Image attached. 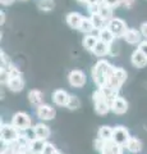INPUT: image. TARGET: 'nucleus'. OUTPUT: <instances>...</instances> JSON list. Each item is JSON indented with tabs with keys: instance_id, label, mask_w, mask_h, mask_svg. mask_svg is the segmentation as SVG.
<instances>
[{
	"instance_id": "nucleus-42",
	"label": "nucleus",
	"mask_w": 147,
	"mask_h": 154,
	"mask_svg": "<svg viewBox=\"0 0 147 154\" xmlns=\"http://www.w3.org/2000/svg\"><path fill=\"white\" fill-rule=\"evenodd\" d=\"M54 154H64V153H63V152H60V150H56Z\"/></svg>"
},
{
	"instance_id": "nucleus-32",
	"label": "nucleus",
	"mask_w": 147,
	"mask_h": 154,
	"mask_svg": "<svg viewBox=\"0 0 147 154\" xmlns=\"http://www.w3.org/2000/svg\"><path fill=\"white\" fill-rule=\"evenodd\" d=\"M58 149H56V146L54 145L53 143L50 141H46L45 144V148H44V152H42V154H54Z\"/></svg>"
},
{
	"instance_id": "nucleus-16",
	"label": "nucleus",
	"mask_w": 147,
	"mask_h": 154,
	"mask_svg": "<svg viewBox=\"0 0 147 154\" xmlns=\"http://www.w3.org/2000/svg\"><path fill=\"white\" fill-rule=\"evenodd\" d=\"M7 88L13 91V93H19L25 89V80L22 76H16V77H9L8 82H7Z\"/></svg>"
},
{
	"instance_id": "nucleus-2",
	"label": "nucleus",
	"mask_w": 147,
	"mask_h": 154,
	"mask_svg": "<svg viewBox=\"0 0 147 154\" xmlns=\"http://www.w3.org/2000/svg\"><path fill=\"white\" fill-rule=\"evenodd\" d=\"M92 102H93V109L96 114L98 116H106L109 112H111L110 103L111 100L102 93L101 89H96L92 94Z\"/></svg>"
},
{
	"instance_id": "nucleus-41",
	"label": "nucleus",
	"mask_w": 147,
	"mask_h": 154,
	"mask_svg": "<svg viewBox=\"0 0 147 154\" xmlns=\"http://www.w3.org/2000/svg\"><path fill=\"white\" fill-rule=\"evenodd\" d=\"M75 2H77L78 4H81V5H87V0H75Z\"/></svg>"
},
{
	"instance_id": "nucleus-8",
	"label": "nucleus",
	"mask_w": 147,
	"mask_h": 154,
	"mask_svg": "<svg viewBox=\"0 0 147 154\" xmlns=\"http://www.w3.org/2000/svg\"><path fill=\"white\" fill-rule=\"evenodd\" d=\"M131 139V134L128 131V128L124 126H115L114 127V134H113V141L122 148H125L128 140Z\"/></svg>"
},
{
	"instance_id": "nucleus-29",
	"label": "nucleus",
	"mask_w": 147,
	"mask_h": 154,
	"mask_svg": "<svg viewBox=\"0 0 147 154\" xmlns=\"http://www.w3.org/2000/svg\"><path fill=\"white\" fill-rule=\"evenodd\" d=\"M67 108L70 110H77L81 108V100L77 95H73L70 94V98H69V103L67 105Z\"/></svg>"
},
{
	"instance_id": "nucleus-39",
	"label": "nucleus",
	"mask_w": 147,
	"mask_h": 154,
	"mask_svg": "<svg viewBox=\"0 0 147 154\" xmlns=\"http://www.w3.org/2000/svg\"><path fill=\"white\" fill-rule=\"evenodd\" d=\"M124 148H122V146H119V145H116V148H115V152H114V154H124Z\"/></svg>"
},
{
	"instance_id": "nucleus-38",
	"label": "nucleus",
	"mask_w": 147,
	"mask_h": 154,
	"mask_svg": "<svg viewBox=\"0 0 147 154\" xmlns=\"http://www.w3.org/2000/svg\"><path fill=\"white\" fill-rule=\"evenodd\" d=\"M16 2V0H0V3H1V5H5V7H9L12 5V4Z\"/></svg>"
},
{
	"instance_id": "nucleus-13",
	"label": "nucleus",
	"mask_w": 147,
	"mask_h": 154,
	"mask_svg": "<svg viewBox=\"0 0 147 154\" xmlns=\"http://www.w3.org/2000/svg\"><path fill=\"white\" fill-rule=\"evenodd\" d=\"M32 131H34L36 139H41V140H47V139L51 136L50 127L42 121L39 123H35L34 127H32Z\"/></svg>"
},
{
	"instance_id": "nucleus-25",
	"label": "nucleus",
	"mask_w": 147,
	"mask_h": 154,
	"mask_svg": "<svg viewBox=\"0 0 147 154\" xmlns=\"http://www.w3.org/2000/svg\"><path fill=\"white\" fill-rule=\"evenodd\" d=\"M97 41H98V38L96 35H93V33H90V35H86L83 38V41H82V44L84 46V49H86L87 51H91L93 50V48L95 45L97 44Z\"/></svg>"
},
{
	"instance_id": "nucleus-43",
	"label": "nucleus",
	"mask_w": 147,
	"mask_h": 154,
	"mask_svg": "<svg viewBox=\"0 0 147 154\" xmlns=\"http://www.w3.org/2000/svg\"><path fill=\"white\" fill-rule=\"evenodd\" d=\"M19 2H27V0H19Z\"/></svg>"
},
{
	"instance_id": "nucleus-37",
	"label": "nucleus",
	"mask_w": 147,
	"mask_h": 154,
	"mask_svg": "<svg viewBox=\"0 0 147 154\" xmlns=\"http://www.w3.org/2000/svg\"><path fill=\"white\" fill-rule=\"evenodd\" d=\"M140 31H141V33H142V36H143V38H146V40H147V21L141 23Z\"/></svg>"
},
{
	"instance_id": "nucleus-15",
	"label": "nucleus",
	"mask_w": 147,
	"mask_h": 154,
	"mask_svg": "<svg viewBox=\"0 0 147 154\" xmlns=\"http://www.w3.org/2000/svg\"><path fill=\"white\" fill-rule=\"evenodd\" d=\"M131 63L136 68H145L147 66V57L140 49H136L131 55Z\"/></svg>"
},
{
	"instance_id": "nucleus-3",
	"label": "nucleus",
	"mask_w": 147,
	"mask_h": 154,
	"mask_svg": "<svg viewBox=\"0 0 147 154\" xmlns=\"http://www.w3.org/2000/svg\"><path fill=\"white\" fill-rule=\"evenodd\" d=\"M21 136V131L12 123H1L0 127V139L4 145H13Z\"/></svg>"
},
{
	"instance_id": "nucleus-34",
	"label": "nucleus",
	"mask_w": 147,
	"mask_h": 154,
	"mask_svg": "<svg viewBox=\"0 0 147 154\" xmlns=\"http://www.w3.org/2000/svg\"><path fill=\"white\" fill-rule=\"evenodd\" d=\"M105 4H107L109 7H111V8H118V7H120L122 5V0H102Z\"/></svg>"
},
{
	"instance_id": "nucleus-18",
	"label": "nucleus",
	"mask_w": 147,
	"mask_h": 154,
	"mask_svg": "<svg viewBox=\"0 0 147 154\" xmlns=\"http://www.w3.org/2000/svg\"><path fill=\"white\" fill-rule=\"evenodd\" d=\"M93 35H96L98 40H102V41L107 42V44H113V42L116 40L115 35L111 32V30L107 26H105L104 28H101V30H98V31H95Z\"/></svg>"
},
{
	"instance_id": "nucleus-7",
	"label": "nucleus",
	"mask_w": 147,
	"mask_h": 154,
	"mask_svg": "<svg viewBox=\"0 0 147 154\" xmlns=\"http://www.w3.org/2000/svg\"><path fill=\"white\" fill-rule=\"evenodd\" d=\"M56 116V109L53 107L51 104H47V103H44L36 107V117L40 119V121H51L54 119Z\"/></svg>"
},
{
	"instance_id": "nucleus-28",
	"label": "nucleus",
	"mask_w": 147,
	"mask_h": 154,
	"mask_svg": "<svg viewBox=\"0 0 147 154\" xmlns=\"http://www.w3.org/2000/svg\"><path fill=\"white\" fill-rule=\"evenodd\" d=\"M0 60H1V71H9L10 67L13 66L12 59L7 55V53H4L3 50L0 53Z\"/></svg>"
},
{
	"instance_id": "nucleus-19",
	"label": "nucleus",
	"mask_w": 147,
	"mask_h": 154,
	"mask_svg": "<svg viewBox=\"0 0 147 154\" xmlns=\"http://www.w3.org/2000/svg\"><path fill=\"white\" fill-rule=\"evenodd\" d=\"M27 99H28V102H30L31 105L39 107V105L44 104V93L40 90H37V89H32V90L28 91Z\"/></svg>"
},
{
	"instance_id": "nucleus-12",
	"label": "nucleus",
	"mask_w": 147,
	"mask_h": 154,
	"mask_svg": "<svg viewBox=\"0 0 147 154\" xmlns=\"http://www.w3.org/2000/svg\"><path fill=\"white\" fill-rule=\"evenodd\" d=\"M69 98H70V94L68 93L67 90H63V89H56L54 93H53V102L55 105L58 107H65L69 103Z\"/></svg>"
},
{
	"instance_id": "nucleus-30",
	"label": "nucleus",
	"mask_w": 147,
	"mask_h": 154,
	"mask_svg": "<svg viewBox=\"0 0 147 154\" xmlns=\"http://www.w3.org/2000/svg\"><path fill=\"white\" fill-rule=\"evenodd\" d=\"M115 148H116V144L114 143L113 140L106 141L105 145H104V148L100 150V154H114V152H115Z\"/></svg>"
},
{
	"instance_id": "nucleus-26",
	"label": "nucleus",
	"mask_w": 147,
	"mask_h": 154,
	"mask_svg": "<svg viewBox=\"0 0 147 154\" xmlns=\"http://www.w3.org/2000/svg\"><path fill=\"white\" fill-rule=\"evenodd\" d=\"M37 8L42 12H51L55 8L54 0H37Z\"/></svg>"
},
{
	"instance_id": "nucleus-27",
	"label": "nucleus",
	"mask_w": 147,
	"mask_h": 154,
	"mask_svg": "<svg viewBox=\"0 0 147 154\" xmlns=\"http://www.w3.org/2000/svg\"><path fill=\"white\" fill-rule=\"evenodd\" d=\"M90 17H91V19H92V23H93L95 28H96V31L101 30V28H104V27L107 25V23L105 22V19H104L98 13H93V14H91Z\"/></svg>"
},
{
	"instance_id": "nucleus-33",
	"label": "nucleus",
	"mask_w": 147,
	"mask_h": 154,
	"mask_svg": "<svg viewBox=\"0 0 147 154\" xmlns=\"http://www.w3.org/2000/svg\"><path fill=\"white\" fill-rule=\"evenodd\" d=\"M119 54V45L115 44V41L110 44V53H109V55L110 57H116Z\"/></svg>"
},
{
	"instance_id": "nucleus-35",
	"label": "nucleus",
	"mask_w": 147,
	"mask_h": 154,
	"mask_svg": "<svg viewBox=\"0 0 147 154\" xmlns=\"http://www.w3.org/2000/svg\"><path fill=\"white\" fill-rule=\"evenodd\" d=\"M136 4V0H122V7L125 9H132Z\"/></svg>"
},
{
	"instance_id": "nucleus-23",
	"label": "nucleus",
	"mask_w": 147,
	"mask_h": 154,
	"mask_svg": "<svg viewBox=\"0 0 147 154\" xmlns=\"http://www.w3.org/2000/svg\"><path fill=\"white\" fill-rule=\"evenodd\" d=\"M82 33H84V35H90V33H93L95 31H96V28H95L93 26V23H92V19L91 17H83V21L82 23H81V27H79V30Z\"/></svg>"
},
{
	"instance_id": "nucleus-40",
	"label": "nucleus",
	"mask_w": 147,
	"mask_h": 154,
	"mask_svg": "<svg viewBox=\"0 0 147 154\" xmlns=\"http://www.w3.org/2000/svg\"><path fill=\"white\" fill-rule=\"evenodd\" d=\"M0 16H1V17H0V23H1V26H3L4 23H5V13L1 12V13H0Z\"/></svg>"
},
{
	"instance_id": "nucleus-17",
	"label": "nucleus",
	"mask_w": 147,
	"mask_h": 154,
	"mask_svg": "<svg viewBox=\"0 0 147 154\" xmlns=\"http://www.w3.org/2000/svg\"><path fill=\"white\" fill-rule=\"evenodd\" d=\"M124 149L131 154H138V153L142 152V149H143V144H142V141L140 140L138 137L131 136V139L128 140Z\"/></svg>"
},
{
	"instance_id": "nucleus-10",
	"label": "nucleus",
	"mask_w": 147,
	"mask_h": 154,
	"mask_svg": "<svg viewBox=\"0 0 147 154\" xmlns=\"http://www.w3.org/2000/svg\"><path fill=\"white\" fill-rule=\"evenodd\" d=\"M128 102L123 98V96L118 95L116 98H114L110 103V108H111V112L116 116H122V114H125L128 112Z\"/></svg>"
},
{
	"instance_id": "nucleus-22",
	"label": "nucleus",
	"mask_w": 147,
	"mask_h": 154,
	"mask_svg": "<svg viewBox=\"0 0 147 154\" xmlns=\"http://www.w3.org/2000/svg\"><path fill=\"white\" fill-rule=\"evenodd\" d=\"M113 134H114V127L107 126V125H104L98 128L97 131V137L101 139L104 141H110L113 140Z\"/></svg>"
},
{
	"instance_id": "nucleus-9",
	"label": "nucleus",
	"mask_w": 147,
	"mask_h": 154,
	"mask_svg": "<svg viewBox=\"0 0 147 154\" xmlns=\"http://www.w3.org/2000/svg\"><path fill=\"white\" fill-rule=\"evenodd\" d=\"M68 82L72 88H83L87 82V77L83 71L72 69L68 73Z\"/></svg>"
},
{
	"instance_id": "nucleus-20",
	"label": "nucleus",
	"mask_w": 147,
	"mask_h": 154,
	"mask_svg": "<svg viewBox=\"0 0 147 154\" xmlns=\"http://www.w3.org/2000/svg\"><path fill=\"white\" fill-rule=\"evenodd\" d=\"M109 53H110V44H107V42L102 41V40H98L92 50V54L98 58L106 57V55H109Z\"/></svg>"
},
{
	"instance_id": "nucleus-4",
	"label": "nucleus",
	"mask_w": 147,
	"mask_h": 154,
	"mask_svg": "<svg viewBox=\"0 0 147 154\" xmlns=\"http://www.w3.org/2000/svg\"><path fill=\"white\" fill-rule=\"evenodd\" d=\"M10 123L14 127H17L21 132H26V131H28V130H31L32 127H34L31 116L28 113H26V112L14 113L12 119H10Z\"/></svg>"
},
{
	"instance_id": "nucleus-6",
	"label": "nucleus",
	"mask_w": 147,
	"mask_h": 154,
	"mask_svg": "<svg viewBox=\"0 0 147 154\" xmlns=\"http://www.w3.org/2000/svg\"><path fill=\"white\" fill-rule=\"evenodd\" d=\"M111 30V32L115 35L116 38H123V36H124V33L127 32V30L129 27H128L127 25V22L124 21V19H122V18H118V17H114L111 21H109L107 22V25H106Z\"/></svg>"
},
{
	"instance_id": "nucleus-1",
	"label": "nucleus",
	"mask_w": 147,
	"mask_h": 154,
	"mask_svg": "<svg viewBox=\"0 0 147 154\" xmlns=\"http://www.w3.org/2000/svg\"><path fill=\"white\" fill-rule=\"evenodd\" d=\"M113 71H114V66L109 60L102 59V58L93 64L91 69V77L93 84L96 85V88H104V86L109 84Z\"/></svg>"
},
{
	"instance_id": "nucleus-14",
	"label": "nucleus",
	"mask_w": 147,
	"mask_h": 154,
	"mask_svg": "<svg viewBox=\"0 0 147 154\" xmlns=\"http://www.w3.org/2000/svg\"><path fill=\"white\" fill-rule=\"evenodd\" d=\"M83 17L84 16H82V13L79 12H69L67 14V17H65V22L73 30H79L81 23L83 21Z\"/></svg>"
},
{
	"instance_id": "nucleus-36",
	"label": "nucleus",
	"mask_w": 147,
	"mask_h": 154,
	"mask_svg": "<svg viewBox=\"0 0 147 154\" xmlns=\"http://www.w3.org/2000/svg\"><path fill=\"white\" fill-rule=\"evenodd\" d=\"M137 49H140V50L147 57V40H146V38H143V40L140 42V45L137 46Z\"/></svg>"
},
{
	"instance_id": "nucleus-31",
	"label": "nucleus",
	"mask_w": 147,
	"mask_h": 154,
	"mask_svg": "<svg viewBox=\"0 0 147 154\" xmlns=\"http://www.w3.org/2000/svg\"><path fill=\"white\" fill-rule=\"evenodd\" d=\"M18 148L14 145H4V148L1 149V154H18Z\"/></svg>"
},
{
	"instance_id": "nucleus-5",
	"label": "nucleus",
	"mask_w": 147,
	"mask_h": 154,
	"mask_svg": "<svg viewBox=\"0 0 147 154\" xmlns=\"http://www.w3.org/2000/svg\"><path fill=\"white\" fill-rule=\"evenodd\" d=\"M128 79V72L122 68V67H114V71L111 73V77L109 80V86H111L113 89H115L118 91H120L123 88V85L125 84V81Z\"/></svg>"
},
{
	"instance_id": "nucleus-24",
	"label": "nucleus",
	"mask_w": 147,
	"mask_h": 154,
	"mask_svg": "<svg viewBox=\"0 0 147 154\" xmlns=\"http://www.w3.org/2000/svg\"><path fill=\"white\" fill-rule=\"evenodd\" d=\"M47 140H41V139H34L30 145V154H42Z\"/></svg>"
},
{
	"instance_id": "nucleus-21",
	"label": "nucleus",
	"mask_w": 147,
	"mask_h": 154,
	"mask_svg": "<svg viewBox=\"0 0 147 154\" xmlns=\"http://www.w3.org/2000/svg\"><path fill=\"white\" fill-rule=\"evenodd\" d=\"M100 16L105 19V22L107 23L109 21H111V19L114 18V8L109 7L107 4L105 3H100V5H98V12H97Z\"/></svg>"
},
{
	"instance_id": "nucleus-11",
	"label": "nucleus",
	"mask_w": 147,
	"mask_h": 154,
	"mask_svg": "<svg viewBox=\"0 0 147 154\" xmlns=\"http://www.w3.org/2000/svg\"><path fill=\"white\" fill-rule=\"evenodd\" d=\"M123 40H124L127 44L129 45H136L138 46L140 42L143 40V36H142V33L140 30H137V28H128L127 32L124 33V36H123Z\"/></svg>"
}]
</instances>
